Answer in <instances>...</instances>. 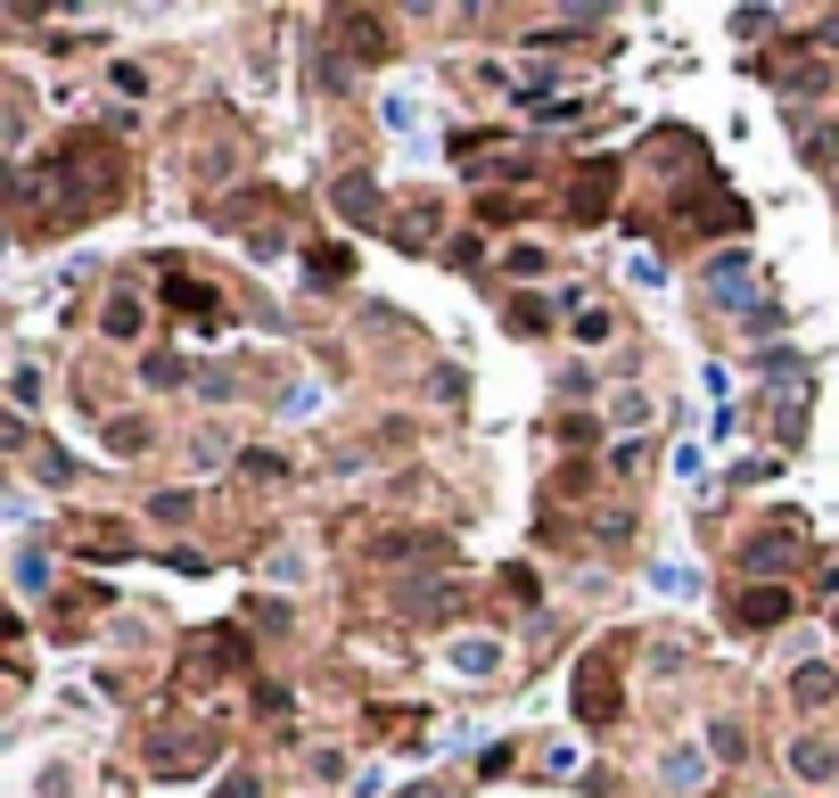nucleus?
Instances as JSON below:
<instances>
[{
	"label": "nucleus",
	"mask_w": 839,
	"mask_h": 798,
	"mask_svg": "<svg viewBox=\"0 0 839 798\" xmlns=\"http://www.w3.org/2000/svg\"><path fill=\"white\" fill-rule=\"evenodd\" d=\"M214 758V733H189V724H157L149 733V765L157 774H198Z\"/></svg>",
	"instance_id": "obj_1"
},
{
	"label": "nucleus",
	"mask_w": 839,
	"mask_h": 798,
	"mask_svg": "<svg viewBox=\"0 0 839 798\" xmlns=\"http://www.w3.org/2000/svg\"><path fill=\"white\" fill-rule=\"evenodd\" d=\"M165 297H173V314L189 321V330H223V288L214 280H189V272H165Z\"/></svg>",
	"instance_id": "obj_2"
},
{
	"label": "nucleus",
	"mask_w": 839,
	"mask_h": 798,
	"mask_svg": "<svg viewBox=\"0 0 839 798\" xmlns=\"http://www.w3.org/2000/svg\"><path fill=\"white\" fill-rule=\"evenodd\" d=\"M577 716H584V724H609V716H617V650L584 659V675H577Z\"/></svg>",
	"instance_id": "obj_3"
},
{
	"label": "nucleus",
	"mask_w": 839,
	"mask_h": 798,
	"mask_svg": "<svg viewBox=\"0 0 839 798\" xmlns=\"http://www.w3.org/2000/svg\"><path fill=\"white\" fill-rule=\"evenodd\" d=\"M609 198H617V165L601 157V165H584V182L568 189V206H577V214H609Z\"/></svg>",
	"instance_id": "obj_4"
},
{
	"label": "nucleus",
	"mask_w": 839,
	"mask_h": 798,
	"mask_svg": "<svg viewBox=\"0 0 839 798\" xmlns=\"http://www.w3.org/2000/svg\"><path fill=\"white\" fill-rule=\"evenodd\" d=\"M732 617H741V626H782L790 593H774V585H765V593H741V601H732Z\"/></svg>",
	"instance_id": "obj_5"
},
{
	"label": "nucleus",
	"mask_w": 839,
	"mask_h": 798,
	"mask_svg": "<svg viewBox=\"0 0 839 798\" xmlns=\"http://www.w3.org/2000/svg\"><path fill=\"white\" fill-rule=\"evenodd\" d=\"M337 34H355V58H387V25L362 17V9H346V17H337Z\"/></svg>",
	"instance_id": "obj_6"
},
{
	"label": "nucleus",
	"mask_w": 839,
	"mask_h": 798,
	"mask_svg": "<svg viewBox=\"0 0 839 798\" xmlns=\"http://www.w3.org/2000/svg\"><path fill=\"white\" fill-rule=\"evenodd\" d=\"M782 560H799V527H774L749 543V568H782Z\"/></svg>",
	"instance_id": "obj_7"
},
{
	"label": "nucleus",
	"mask_w": 839,
	"mask_h": 798,
	"mask_svg": "<svg viewBox=\"0 0 839 798\" xmlns=\"http://www.w3.org/2000/svg\"><path fill=\"white\" fill-rule=\"evenodd\" d=\"M790 691H799V708H823V700H831V667H799V675H790Z\"/></svg>",
	"instance_id": "obj_8"
},
{
	"label": "nucleus",
	"mask_w": 839,
	"mask_h": 798,
	"mask_svg": "<svg viewBox=\"0 0 839 798\" xmlns=\"http://www.w3.org/2000/svg\"><path fill=\"white\" fill-rule=\"evenodd\" d=\"M108 330H115V337H132V330H140V297H132V288H115V305H108Z\"/></svg>",
	"instance_id": "obj_9"
},
{
	"label": "nucleus",
	"mask_w": 839,
	"mask_h": 798,
	"mask_svg": "<svg viewBox=\"0 0 839 798\" xmlns=\"http://www.w3.org/2000/svg\"><path fill=\"white\" fill-rule=\"evenodd\" d=\"M404 240H411V247L436 240V206H404Z\"/></svg>",
	"instance_id": "obj_10"
},
{
	"label": "nucleus",
	"mask_w": 839,
	"mask_h": 798,
	"mask_svg": "<svg viewBox=\"0 0 839 798\" xmlns=\"http://www.w3.org/2000/svg\"><path fill=\"white\" fill-rule=\"evenodd\" d=\"M108 445H115V453H149V420H115Z\"/></svg>",
	"instance_id": "obj_11"
},
{
	"label": "nucleus",
	"mask_w": 839,
	"mask_h": 798,
	"mask_svg": "<svg viewBox=\"0 0 839 798\" xmlns=\"http://www.w3.org/2000/svg\"><path fill=\"white\" fill-rule=\"evenodd\" d=\"M790 765H799L806 782H823V774H839V765H831V749H815V741H806V749H799V758H790Z\"/></svg>",
	"instance_id": "obj_12"
},
{
	"label": "nucleus",
	"mask_w": 839,
	"mask_h": 798,
	"mask_svg": "<svg viewBox=\"0 0 839 798\" xmlns=\"http://www.w3.org/2000/svg\"><path fill=\"white\" fill-rule=\"evenodd\" d=\"M453 667H469V675H485V667H494V642H469V650H453Z\"/></svg>",
	"instance_id": "obj_13"
},
{
	"label": "nucleus",
	"mask_w": 839,
	"mask_h": 798,
	"mask_svg": "<svg viewBox=\"0 0 839 798\" xmlns=\"http://www.w3.org/2000/svg\"><path fill=\"white\" fill-rule=\"evenodd\" d=\"M510 330H519V337H527V330H543V305H535V297H519V305H510Z\"/></svg>",
	"instance_id": "obj_14"
},
{
	"label": "nucleus",
	"mask_w": 839,
	"mask_h": 798,
	"mask_svg": "<svg viewBox=\"0 0 839 798\" xmlns=\"http://www.w3.org/2000/svg\"><path fill=\"white\" fill-rule=\"evenodd\" d=\"M806 157H815V165H831V157H839V132H806Z\"/></svg>",
	"instance_id": "obj_15"
}]
</instances>
